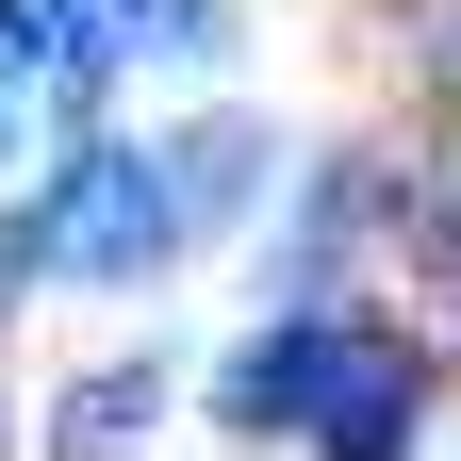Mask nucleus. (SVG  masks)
I'll return each instance as SVG.
<instances>
[{
    "label": "nucleus",
    "mask_w": 461,
    "mask_h": 461,
    "mask_svg": "<svg viewBox=\"0 0 461 461\" xmlns=\"http://www.w3.org/2000/svg\"><path fill=\"white\" fill-rule=\"evenodd\" d=\"M330 363H346V313H330V330H313V313H280V330L248 346V363L214 379V412H230V429H313V395H330Z\"/></svg>",
    "instance_id": "7ed1b4c3"
},
{
    "label": "nucleus",
    "mask_w": 461,
    "mask_h": 461,
    "mask_svg": "<svg viewBox=\"0 0 461 461\" xmlns=\"http://www.w3.org/2000/svg\"><path fill=\"white\" fill-rule=\"evenodd\" d=\"M115 50H149V67H214L230 17H214V0H115Z\"/></svg>",
    "instance_id": "39448f33"
},
{
    "label": "nucleus",
    "mask_w": 461,
    "mask_h": 461,
    "mask_svg": "<svg viewBox=\"0 0 461 461\" xmlns=\"http://www.w3.org/2000/svg\"><path fill=\"white\" fill-rule=\"evenodd\" d=\"M149 412H165V363H115V379H83V395H67V445L99 461V445H132Z\"/></svg>",
    "instance_id": "423d86ee"
},
{
    "label": "nucleus",
    "mask_w": 461,
    "mask_h": 461,
    "mask_svg": "<svg viewBox=\"0 0 461 461\" xmlns=\"http://www.w3.org/2000/svg\"><path fill=\"white\" fill-rule=\"evenodd\" d=\"M165 182H182V230H198L214 198H248V182H264V132H248V115H214V132L165 149Z\"/></svg>",
    "instance_id": "20e7f679"
},
{
    "label": "nucleus",
    "mask_w": 461,
    "mask_h": 461,
    "mask_svg": "<svg viewBox=\"0 0 461 461\" xmlns=\"http://www.w3.org/2000/svg\"><path fill=\"white\" fill-rule=\"evenodd\" d=\"M33 230L67 280H149V264H182V182H165V149H83Z\"/></svg>",
    "instance_id": "f257e3e1"
},
{
    "label": "nucleus",
    "mask_w": 461,
    "mask_h": 461,
    "mask_svg": "<svg viewBox=\"0 0 461 461\" xmlns=\"http://www.w3.org/2000/svg\"><path fill=\"white\" fill-rule=\"evenodd\" d=\"M412 83L461 99V0H412Z\"/></svg>",
    "instance_id": "0eeeda50"
},
{
    "label": "nucleus",
    "mask_w": 461,
    "mask_h": 461,
    "mask_svg": "<svg viewBox=\"0 0 461 461\" xmlns=\"http://www.w3.org/2000/svg\"><path fill=\"white\" fill-rule=\"evenodd\" d=\"M429 264H445V297H461V198H445V214H429Z\"/></svg>",
    "instance_id": "1a4fd4ad"
},
{
    "label": "nucleus",
    "mask_w": 461,
    "mask_h": 461,
    "mask_svg": "<svg viewBox=\"0 0 461 461\" xmlns=\"http://www.w3.org/2000/svg\"><path fill=\"white\" fill-rule=\"evenodd\" d=\"M33 280H50V230H33V214H0V313H17Z\"/></svg>",
    "instance_id": "6e6552de"
},
{
    "label": "nucleus",
    "mask_w": 461,
    "mask_h": 461,
    "mask_svg": "<svg viewBox=\"0 0 461 461\" xmlns=\"http://www.w3.org/2000/svg\"><path fill=\"white\" fill-rule=\"evenodd\" d=\"M412 429H429V363L395 330H346V363H330V395H313V461H412Z\"/></svg>",
    "instance_id": "f03ea898"
}]
</instances>
